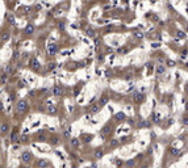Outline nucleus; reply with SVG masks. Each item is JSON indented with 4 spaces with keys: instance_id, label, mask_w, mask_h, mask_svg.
<instances>
[{
    "instance_id": "nucleus-1",
    "label": "nucleus",
    "mask_w": 188,
    "mask_h": 168,
    "mask_svg": "<svg viewBox=\"0 0 188 168\" xmlns=\"http://www.w3.org/2000/svg\"><path fill=\"white\" fill-rule=\"evenodd\" d=\"M28 109H29V104H28L26 100H20V101H17L16 107H15L16 113H20V114H21V113H25Z\"/></svg>"
},
{
    "instance_id": "nucleus-2",
    "label": "nucleus",
    "mask_w": 188,
    "mask_h": 168,
    "mask_svg": "<svg viewBox=\"0 0 188 168\" xmlns=\"http://www.w3.org/2000/svg\"><path fill=\"white\" fill-rule=\"evenodd\" d=\"M50 165H51L50 160H48V159H45V158H38V159L36 160V163H34V167H36V168H49Z\"/></svg>"
},
{
    "instance_id": "nucleus-3",
    "label": "nucleus",
    "mask_w": 188,
    "mask_h": 168,
    "mask_svg": "<svg viewBox=\"0 0 188 168\" xmlns=\"http://www.w3.org/2000/svg\"><path fill=\"white\" fill-rule=\"evenodd\" d=\"M20 159H21V162H23L24 164H30V163L33 162V154H32L30 151L25 150V151L21 152V156H20Z\"/></svg>"
},
{
    "instance_id": "nucleus-4",
    "label": "nucleus",
    "mask_w": 188,
    "mask_h": 168,
    "mask_svg": "<svg viewBox=\"0 0 188 168\" xmlns=\"http://www.w3.org/2000/svg\"><path fill=\"white\" fill-rule=\"evenodd\" d=\"M111 133V125L109 123H107V125H104L103 126V129L100 130V133H99V135H100V138L101 139H105L107 138V135Z\"/></svg>"
},
{
    "instance_id": "nucleus-5",
    "label": "nucleus",
    "mask_w": 188,
    "mask_h": 168,
    "mask_svg": "<svg viewBox=\"0 0 188 168\" xmlns=\"http://www.w3.org/2000/svg\"><path fill=\"white\" fill-rule=\"evenodd\" d=\"M58 53V46H57V44H54V42H49L48 44V54L49 55H55Z\"/></svg>"
},
{
    "instance_id": "nucleus-6",
    "label": "nucleus",
    "mask_w": 188,
    "mask_h": 168,
    "mask_svg": "<svg viewBox=\"0 0 188 168\" xmlns=\"http://www.w3.org/2000/svg\"><path fill=\"white\" fill-rule=\"evenodd\" d=\"M34 139L37 141V142H48V135L44 133V131H38L36 135H34Z\"/></svg>"
},
{
    "instance_id": "nucleus-7",
    "label": "nucleus",
    "mask_w": 188,
    "mask_h": 168,
    "mask_svg": "<svg viewBox=\"0 0 188 168\" xmlns=\"http://www.w3.org/2000/svg\"><path fill=\"white\" fill-rule=\"evenodd\" d=\"M29 66H30V68H33L34 71H38L39 67H41V63H39V60H38L37 58H32V59H30V63H29Z\"/></svg>"
},
{
    "instance_id": "nucleus-8",
    "label": "nucleus",
    "mask_w": 188,
    "mask_h": 168,
    "mask_svg": "<svg viewBox=\"0 0 188 168\" xmlns=\"http://www.w3.org/2000/svg\"><path fill=\"white\" fill-rule=\"evenodd\" d=\"M20 138H21V135H18L17 130H13V131H12V134H11V138H9V141H11V143H13V144H17V143L20 142Z\"/></svg>"
},
{
    "instance_id": "nucleus-9",
    "label": "nucleus",
    "mask_w": 188,
    "mask_h": 168,
    "mask_svg": "<svg viewBox=\"0 0 188 168\" xmlns=\"http://www.w3.org/2000/svg\"><path fill=\"white\" fill-rule=\"evenodd\" d=\"M51 95L53 96H62L63 95V89H62V87L61 86H54L53 88H51Z\"/></svg>"
},
{
    "instance_id": "nucleus-10",
    "label": "nucleus",
    "mask_w": 188,
    "mask_h": 168,
    "mask_svg": "<svg viewBox=\"0 0 188 168\" xmlns=\"http://www.w3.org/2000/svg\"><path fill=\"white\" fill-rule=\"evenodd\" d=\"M137 128L138 129H149V128H151V122L150 121H139L138 123H137Z\"/></svg>"
},
{
    "instance_id": "nucleus-11",
    "label": "nucleus",
    "mask_w": 188,
    "mask_h": 168,
    "mask_svg": "<svg viewBox=\"0 0 188 168\" xmlns=\"http://www.w3.org/2000/svg\"><path fill=\"white\" fill-rule=\"evenodd\" d=\"M93 137H95L93 134H87V133H84V134H82V135H80L82 141L84 142V143H90V142H92Z\"/></svg>"
},
{
    "instance_id": "nucleus-12",
    "label": "nucleus",
    "mask_w": 188,
    "mask_h": 168,
    "mask_svg": "<svg viewBox=\"0 0 188 168\" xmlns=\"http://www.w3.org/2000/svg\"><path fill=\"white\" fill-rule=\"evenodd\" d=\"M133 100H134L136 102H142V101L145 100V95L141 93V92H134V93H133Z\"/></svg>"
},
{
    "instance_id": "nucleus-13",
    "label": "nucleus",
    "mask_w": 188,
    "mask_h": 168,
    "mask_svg": "<svg viewBox=\"0 0 188 168\" xmlns=\"http://www.w3.org/2000/svg\"><path fill=\"white\" fill-rule=\"evenodd\" d=\"M113 118H115V121H117V122H122V121L126 120V114H125L124 112H118V113L115 114Z\"/></svg>"
},
{
    "instance_id": "nucleus-14",
    "label": "nucleus",
    "mask_w": 188,
    "mask_h": 168,
    "mask_svg": "<svg viewBox=\"0 0 188 168\" xmlns=\"http://www.w3.org/2000/svg\"><path fill=\"white\" fill-rule=\"evenodd\" d=\"M70 146L74 147V149H79V147H80V141H79L76 137H72V138L70 139Z\"/></svg>"
},
{
    "instance_id": "nucleus-15",
    "label": "nucleus",
    "mask_w": 188,
    "mask_h": 168,
    "mask_svg": "<svg viewBox=\"0 0 188 168\" xmlns=\"http://www.w3.org/2000/svg\"><path fill=\"white\" fill-rule=\"evenodd\" d=\"M100 109H101L100 104H99V102H95V104L91 105V108H90V113H91V114H95V113H97Z\"/></svg>"
},
{
    "instance_id": "nucleus-16",
    "label": "nucleus",
    "mask_w": 188,
    "mask_h": 168,
    "mask_svg": "<svg viewBox=\"0 0 188 168\" xmlns=\"http://www.w3.org/2000/svg\"><path fill=\"white\" fill-rule=\"evenodd\" d=\"M108 101H109V97L107 96V95H103L100 99H99V104H100V107L103 108V107H105V105L108 104Z\"/></svg>"
},
{
    "instance_id": "nucleus-17",
    "label": "nucleus",
    "mask_w": 188,
    "mask_h": 168,
    "mask_svg": "<svg viewBox=\"0 0 188 168\" xmlns=\"http://www.w3.org/2000/svg\"><path fill=\"white\" fill-rule=\"evenodd\" d=\"M48 113H49V116H55L57 114V107L55 105H51V104L48 102Z\"/></svg>"
},
{
    "instance_id": "nucleus-18",
    "label": "nucleus",
    "mask_w": 188,
    "mask_h": 168,
    "mask_svg": "<svg viewBox=\"0 0 188 168\" xmlns=\"http://www.w3.org/2000/svg\"><path fill=\"white\" fill-rule=\"evenodd\" d=\"M104 155H105V151H104L103 149H97V150L95 151V155H93V158L99 160V159H101Z\"/></svg>"
},
{
    "instance_id": "nucleus-19",
    "label": "nucleus",
    "mask_w": 188,
    "mask_h": 168,
    "mask_svg": "<svg viewBox=\"0 0 188 168\" xmlns=\"http://www.w3.org/2000/svg\"><path fill=\"white\" fill-rule=\"evenodd\" d=\"M170 154H171V156H178L179 155V152H180V149L179 147H170Z\"/></svg>"
},
{
    "instance_id": "nucleus-20",
    "label": "nucleus",
    "mask_w": 188,
    "mask_h": 168,
    "mask_svg": "<svg viewBox=\"0 0 188 168\" xmlns=\"http://www.w3.org/2000/svg\"><path fill=\"white\" fill-rule=\"evenodd\" d=\"M164 71H166V67L163 66V65H158L157 66V75H163L164 74Z\"/></svg>"
},
{
    "instance_id": "nucleus-21",
    "label": "nucleus",
    "mask_w": 188,
    "mask_h": 168,
    "mask_svg": "<svg viewBox=\"0 0 188 168\" xmlns=\"http://www.w3.org/2000/svg\"><path fill=\"white\" fill-rule=\"evenodd\" d=\"M25 33H28V34L34 33V25H33V24H28V25L25 26Z\"/></svg>"
},
{
    "instance_id": "nucleus-22",
    "label": "nucleus",
    "mask_w": 188,
    "mask_h": 168,
    "mask_svg": "<svg viewBox=\"0 0 188 168\" xmlns=\"http://www.w3.org/2000/svg\"><path fill=\"white\" fill-rule=\"evenodd\" d=\"M151 120H153L154 123H159V122H160V116H159L158 113H153V114H151Z\"/></svg>"
},
{
    "instance_id": "nucleus-23",
    "label": "nucleus",
    "mask_w": 188,
    "mask_h": 168,
    "mask_svg": "<svg viewBox=\"0 0 188 168\" xmlns=\"http://www.w3.org/2000/svg\"><path fill=\"white\" fill-rule=\"evenodd\" d=\"M134 164H136V160H134V159H129V160L125 162V167H126V168H133Z\"/></svg>"
},
{
    "instance_id": "nucleus-24",
    "label": "nucleus",
    "mask_w": 188,
    "mask_h": 168,
    "mask_svg": "<svg viewBox=\"0 0 188 168\" xmlns=\"http://www.w3.org/2000/svg\"><path fill=\"white\" fill-rule=\"evenodd\" d=\"M115 164H116V168H121V167L125 164V162L121 160L120 158H117V159H115Z\"/></svg>"
},
{
    "instance_id": "nucleus-25",
    "label": "nucleus",
    "mask_w": 188,
    "mask_h": 168,
    "mask_svg": "<svg viewBox=\"0 0 188 168\" xmlns=\"http://www.w3.org/2000/svg\"><path fill=\"white\" fill-rule=\"evenodd\" d=\"M29 141H30V138L26 134H23L21 138H20V142H21V143H29Z\"/></svg>"
},
{
    "instance_id": "nucleus-26",
    "label": "nucleus",
    "mask_w": 188,
    "mask_h": 168,
    "mask_svg": "<svg viewBox=\"0 0 188 168\" xmlns=\"http://www.w3.org/2000/svg\"><path fill=\"white\" fill-rule=\"evenodd\" d=\"M0 130H2V134L4 135V134L9 130V125H8V123H2V129H0Z\"/></svg>"
},
{
    "instance_id": "nucleus-27",
    "label": "nucleus",
    "mask_w": 188,
    "mask_h": 168,
    "mask_svg": "<svg viewBox=\"0 0 188 168\" xmlns=\"http://www.w3.org/2000/svg\"><path fill=\"white\" fill-rule=\"evenodd\" d=\"M11 38V36H9V33H7V32H4L3 34H2V42H3V44H5V42L8 41Z\"/></svg>"
},
{
    "instance_id": "nucleus-28",
    "label": "nucleus",
    "mask_w": 188,
    "mask_h": 168,
    "mask_svg": "<svg viewBox=\"0 0 188 168\" xmlns=\"http://www.w3.org/2000/svg\"><path fill=\"white\" fill-rule=\"evenodd\" d=\"M50 142H51V144H58L59 143V137H57V135H53V137H50Z\"/></svg>"
},
{
    "instance_id": "nucleus-29",
    "label": "nucleus",
    "mask_w": 188,
    "mask_h": 168,
    "mask_svg": "<svg viewBox=\"0 0 188 168\" xmlns=\"http://www.w3.org/2000/svg\"><path fill=\"white\" fill-rule=\"evenodd\" d=\"M70 137H71V128L63 131V138H66V139H71Z\"/></svg>"
},
{
    "instance_id": "nucleus-30",
    "label": "nucleus",
    "mask_w": 188,
    "mask_h": 168,
    "mask_svg": "<svg viewBox=\"0 0 188 168\" xmlns=\"http://www.w3.org/2000/svg\"><path fill=\"white\" fill-rule=\"evenodd\" d=\"M5 18L8 20V23H9V24L15 25V17H13L12 15H7V16H5Z\"/></svg>"
},
{
    "instance_id": "nucleus-31",
    "label": "nucleus",
    "mask_w": 188,
    "mask_h": 168,
    "mask_svg": "<svg viewBox=\"0 0 188 168\" xmlns=\"http://www.w3.org/2000/svg\"><path fill=\"white\" fill-rule=\"evenodd\" d=\"M86 34H87L88 37H91V38H93V37H95V32H93V29H90V28L86 30Z\"/></svg>"
},
{
    "instance_id": "nucleus-32",
    "label": "nucleus",
    "mask_w": 188,
    "mask_h": 168,
    "mask_svg": "<svg viewBox=\"0 0 188 168\" xmlns=\"http://www.w3.org/2000/svg\"><path fill=\"white\" fill-rule=\"evenodd\" d=\"M128 51H129V50H128V47H120V49L117 50V53H118V54H128Z\"/></svg>"
},
{
    "instance_id": "nucleus-33",
    "label": "nucleus",
    "mask_w": 188,
    "mask_h": 168,
    "mask_svg": "<svg viewBox=\"0 0 188 168\" xmlns=\"http://www.w3.org/2000/svg\"><path fill=\"white\" fill-rule=\"evenodd\" d=\"M5 83H7V74L3 71V74H2V86H5Z\"/></svg>"
},
{
    "instance_id": "nucleus-34",
    "label": "nucleus",
    "mask_w": 188,
    "mask_h": 168,
    "mask_svg": "<svg viewBox=\"0 0 188 168\" xmlns=\"http://www.w3.org/2000/svg\"><path fill=\"white\" fill-rule=\"evenodd\" d=\"M117 146H118V139H112L111 141V147L112 149H116Z\"/></svg>"
},
{
    "instance_id": "nucleus-35",
    "label": "nucleus",
    "mask_w": 188,
    "mask_h": 168,
    "mask_svg": "<svg viewBox=\"0 0 188 168\" xmlns=\"http://www.w3.org/2000/svg\"><path fill=\"white\" fill-rule=\"evenodd\" d=\"M176 36H178V38H185V37H187V34L183 33L182 30H178V32H176Z\"/></svg>"
},
{
    "instance_id": "nucleus-36",
    "label": "nucleus",
    "mask_w": 188,
    "mask_h": 168,
    "mask_svg": "<svg viewBox=\"0 0 188 168\" xmlns=\"http://www.w3.org/2000/svg\"><path fill=\"white\" fill-rule=\"evenodd\" d=\"M166 65H167V67H174V66L176 65V63H175L172 59H169V60H167V63H166Z\"/></svg>"
},
{
    "instance_id": "nucleus-37",
    "label": "nucleus",
    "mask_w": 188,
    "mask_h": 168,
    "mask_svg": "<svg viewBox=\"0 0 188 168\" xmlns=\"http://www.w3.org/2000/svg\"><path fill=\"white\" fill-rule=\"evenodd\" d=\"M187 55H188V49H184V50L182 51V54H180V58H182V59H184Z\"/></svg>"
},
{
    "instance_id": "nucleus-38",
    "label": "nucleus",
    "mask_w": 188,
    "mask_h": 168,
    "mask_svg": "<svg viewBox=\"0 0 188 168\" xmlns=\"http://www.w3.org/2000/svg\"><path fill=\"white\" fill-rule=\"evenodd\" d=\"M55 155H57V156H59V159H61V160H65V156H63V154H62V152L55 151Z\"/></svg>"
},
{
    "instance_id": "nucleus-39",
    "label": "nucleus",
    "mask_w": 188,
    "mask_h": 168,
    "mask_svg": "<svg viewBox=\"0 0 188 168\" xmlns=\"http://www.w3.org/2000/svg\"><path fill=\"white\" fill-rule=\"evenodd\" d=\"M4 72H5V74H11V72H12V67H11V66L8 65V66L5 67V70H4Z\"/></svg>"
},
{
    "instance_id": "nucleus-40",
    "label": "nucleus",
    "mask_w": 188,
    "mask_h": 168,
    "mask_svg": "<svg viewBox=\"0 0 188 168\" xmlns=\"http://www.w3.org/2000/svg\"><path fill=\"white\" fill-rule=\"evenodd\" d=\"M18 57H20V51H13L12 58H13V59H16V58H18Z\"/></svg>"
},
{
    "instance_id": "nucleus-41",
    "label": "nucleus",
    "mask_w": 188,
    "mask_h": 168,
    "mask_svg": "<svg viewBox=\"0 0 188 168\" xmlns=\"http://www.w3.org/2000/svg\"><path fill=\"white\" fill-rule=\"evenodd\" d=\"M183 123H184L185 126H188V117H184V118H183Z\"/></svg>"
},
{
    "instance_id": "nucleus-42",
    "label": "nucleus",
    "mask_w": 188,
    "mask_h": 168,
    "mask_svg": "<svg viewBox=\"0 0 188 168\" xmlns=\"http://www.w3.org/2000/svg\"><path fill=\"white\" fill-rule=\"evenodd\" d=\"M59 29H61V30L65 29V23H61V24H59Z\"/></svg>"
},
{
    "instance_id": "nucleus-43",
    "label": "nucleus",
    "mask_w": 188,
    "mask_h": 168,
    "mask_svg": "<svg viewBox=\"0 0 188 168\" xmlns=\"http://www.w3.org/2000/svg\"><path fill=\"white\" fill-rule=\"evenodd\" d=\"M54 67H55V65H54V63H51V65H50V66H48V68H49V70H53Z\"/></svg>"
},
{
    "instance_id": "nucleus-44",
    "label": "nucleus",
    "mask_w": 188,
    "mask_h": 168,
    "mask_svg": "<svg viewBox=\"0 0 188 168\" xmlns=\"http://www.w3.org/2000/svg\"><path fill=\"white\" fill-rule=\"evenodd\" d=\"M111 53H113V49L108 47V49H107V54H111Z\"/></svg>"
},
{
    "instance_id": "nucleus-45",
    "label": "nucleus",
    "mask_w": 188,
    "mask_h": 168,
    "mask_svg": "<svg viewBox=\"0 0 188 168\" xmlns=\"http://www.w3.org/2000/svg\"><path fill=\"white\" fill-rule=\"evenodd\" d=\"M97 58H99V60H100V62H101V60H103V59H104V55H101V54H100V55H99V57H97Z\"/></svg>"
},
{
    "instance_id": "nucleus-46",
    "label": "nucleus",
    "mask_w": 188,
    "mask_h": 168,
    "mask_svg": "<svg viewBox=\"0 0 188 168\" xmlns=\"http://www.w3.org/2000/svg\"><path fill=\"white\" fill-rule=\"evenodd\" d=\"M134 34H136L137 37H143V34H142V33H134Z\"/></svg>"
},
{
    "instance_id": "nucleus-47",
    "label": "nucleus",
    "mask_w": 188,
    "mask_h": 168,
    "mask_svg": "<svg viewBox=\"0 0 188 168\" xmlns=\"http://www.w3.org/2000/svg\"><path fill=\"white\" fill-rule=\"evenodd\" d=\"M141 168H149V165H147V164H145V165H141Z\"/></svg>"
},
{
    "instance_id": "nucleus-48",
    "label": "nucleus",
    "mask_w": 188,
    "mask_h": 168,
    "mask_svg": "<svg viewBox=\"0 0 188 168\" xmlns=\"http://www.w3.org/2000/svg\"><path fill=\"white\" fill-rule=\"evenodd\" d=\"M184 89H185V92L188 93V84H185V88H184Z\"/></svg>"
},
{
    "instance_id": "nucleus-49",
    "label": "nucleus",
    "mask_w": 188,
    "mask_h": 168,
    "mask_svg": "<svg viewBox=\"0 0 188 168\" xmlns=\"http://www.w3.org/2000/svg\"><path fill=\"white\" fill-rule=\"evenodd\" d=\"M21 168H30V167H29V165H28V164H25V165H23V167H21Z\"/></svg>"
},
{
    "instance_id": "nucleus-50",
    "label": "nucleus",
    "mask_w": 188,
    "mask_h": 168,
    "mask_svg": "<svg viewBox=\"0 0 188 168\" xmlns=\"http://www.w3.org/2000/svg\"><path fill=\"white\" fill-rule=\"evenodd\" d=\"M185 67H188V62H187V63H185Z\"/></svg>"
},
{
    "instance_id": "nucleus-51",
    "label": "nucleus",
    "mask_w": 188,
    "mask_h": 168,
    "mask_svg": "<svg viewBox=\"0 0 188 168\" xmlns=\"http://www.w3.org/2000/svg\"><path fill=\"white\" fill-rule=\"evenodd\" d=\"M0 168H5V167H4V165H2V167H0Z\"/></svg>"
}]
</instances>
